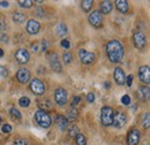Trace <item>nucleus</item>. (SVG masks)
<instances>
[{
  "label": "nucleus",
  "instance_id": "45",
  "mask_svg": "<svg viewBox=\"0 0 150 145\" xmlns=\"http://www.w3.org/2000/svg\"><path fill=\"white\" fill-rule=\"evenodd\" d=\"M33 51L34 52H37V44H34L33 45Z\"/></svg>",
  "mask_w": 150,
  "mask_h": 145
},
{
  "label": "nucleus",
  "instance_id": "47",
  "mask_svg": "<svg viewBox=\"0 0 150 145\" xmlns=\"http://www.w3.org/2000/svg\"><path fill=\"white\" fill-rule=\"evenodd\" d=\"M36 4H37V5H42V4H43V1H36Z\"/></svg>",
  "mask_w": 150,
  "mask_h": 145
},
{
  "label": "nucleus",
  "instance_id": "29",
  "mask_svg": "<svg viewBox=\"0 0 150 145\" xmlns=\"http://www.w3.org/2000/svg\"><path fill=\"white\" fill-rule=\"evenodd\" d=\"M77 134H80L79 128L76 127L75 125H72V126H71V128L68 129V136H69V137H74V138H75V136H76Z\"/></svg>",
  "mask_w": 150,
  "mask_h": 145
},
{
  "label": "nucleus",
  "instance_id": "24",
  "mask_svg": "<svg viewBox=\"0 0 150 145\" xmlns=\"http://www.w3.org/2000/svg\"><path fill=\"white\" fill-rule=\"evenodd\" d=\"M93 6H94V1L93 0H83V1H81V7L86 13H89L91 11Z\"/></svg>",
  "mask_w": 150,
  "mask_h": 145
},
{
  "label": "nucleus",
  "instance_id": "34",
  "mask_svg": "<svg viewBox=\"0 0 150 145\" xmlns=\"http://www.w3.org/2000/svg\"><path fill=\"white\" fill-rule=\"evenodd\" d=\"M13 145H28V143L25 142V139H24V138L19 137V138H15V139H14Z\"/></svg>",
  "mask_w": 150,
  "mask_h": 145
},
{
  "label": "nucleus",
  "instance_id": "36",
  "mask_svg": "<svg viewBox=\"0 0 150 145\" xmlns=\"http://www.w3.org/2000/svg\"><path fill=\"white\" fill-rule=\"evenodd\" d=\"M60 45H61V47H64V49H66V50H68V49L71 47V43H69L68 39H62V40L60 42Z\"/></svg>",
  "mask_w": 150,
  "mask_h": 145
},
{
  "label": "nucleus",
  "instance_id": "41",
  "mask_svg": "<svg viewBox=\"0 0 150 145\" xmlns=\"http://www.w3.org/2000/svg\"><path fill=\"white\" fill-rule=\"evenodd\" d=\"M6 27H7V24H6V22L2 20V21H0V31H2V30H5L6 29Z\"/></svg>",
  "mask_w": 150,
  "mask_h": 145
},
{
  "label": "nucleus",
  "instance_id": "19",
  "mask_svg": "<svg viewBox=\"0 0 150 145\" xmlns=\"http://www.w3.org/2000/svg\"><path fill=\"white\" fill-rule=\"evenodd\" d=\"M56 123L58 128L60 129V130H66L67 127H68V121H67V119L64 116V115H61V114H58L56 116Z\"/></svg>",
  "mask_w": 150,
  "mask_h": 145
},
{
  "label": "nucleus",
  "instance_id": "9",
  "mask_svg": "<svg viewBox=\"0 0 150 145\" xmlns=\"http://www.w3.org/2000/svg\"><path fill=\"white\" fill-rule=\"evenodd\" d=\"M54 100L59 106H64L68 100V93L64 88H58L54 92Z\"/></svg>",
  "mask_w": 150,
  "mask_h": 145
},
{
  "label": "nucleus",
  "instance_id": "8",
  "mask_svg": "<svg viewBox=\"0 0 150 145\" xmlns=\"http://www.w3.org/2000/svg\"><path fill=\"white\" fill-rule=\"evenodd\" d=\"M126 121H127V116L124 112H115L113 114V122H112V126L117 129H120L122 128L125 125H126Z\"/></svg>",
  "mask_w": 150,
  "mask_h": 145
},
{
  "label": "nucleus",
  "instance_id": "31",
  "mask_svg": "<svg viewBox=\"0 0 150 145\" xmlns=\"http://www.w3.org/2000/svg\"><path fill=\"white\" fill-rule=\"evenodd\" d=\"M142 126H143L144 129H148V128L150 127V114L149 113H146V119L143 120Z\"/></svg>",
  "mask_w": 150,
  "mask_h": 145
},
{
  "label": "nucleus",
  "instance_id": "40",
  "mask_svg": "<svg viewBox=\"0 0 150 145\" xmlns=\"http://www.w3.org/2000/svg\"><path fill=\"white\" fill-rule=\"evenodd\" d=\"M40 50H42V52H45V51L47 50V42H46L45 39H43V42H42V47H40Z\"/></svg>",
  "mask_w": 150,
  "mask_h": 145
},
{
  "label": "nucleus",
  "instance_id": "15",
  "mask_svg": "<svg viewBox=\"0 0 150 145\" xmlns=\"http://www.w3.org/2000/svg\"><path fill=\"white\" fill-rule=\"evenodd\" d=\"M30 77H31V74L27 68H21L16 72V80L21 84H27L30 81Z\"/></svg>",
  "mask_w": 150,
  "mask_h": 145
},
{
  "label": "nucleus",
  "instance_id": "44",
  "mask_svg": "<svg viewBox=\"0 0 150 145\" xmlns=\"http://www.w3.org/2000/svg\"><path fill=\"white\" fill-rule=\"evenodd\" d=\"M104 85H105V88H106V89H110V88H111V83H110V82H105V83H104Z\"/></svg>",
  "mask_w": 150,
  "mask_h": 145
},
{
  "label": "nucleus",
  "instance_id": "1",
  "mask_svg": "<svg viewBox=\"0 0 150 145\" xmlns=\"http://www.w3.org/2000/svg\"><path fill=\"white\" fill-rule=\"evenodd\" d=\"M105 51H106L109 60L112 63H119V62L122 61L125 52H124V47H122V45H121V43L119 40H117V39L110 40L106 44Z\"/></svg>",
  "mask_w": 150,
  "mask_h": 145
},
{
  "label": "nucleus",
  "instance_id": "42",
  "mask_svg": "<svg viewBox=\"0 0 150 145\" xmlns=\"http://www.w3.org/2000/svg\"><path fill=\"white\" fill-rule=\"evenodd\" d=\"M0 40H1V42H4V43H7V42H8V36H7V35H5V34H4V35H1V36H0Z\"/></svg>",
  "mask_w": 150,
  "mask_h": 145
},
{
  "label": "nucleus",
  "instance_id": "17",
  "mask_svg": "<svg viewBox=\"0 0 150 145\" xmlns=\"http://www.w3.org/2000/svg\"><path fill=\"white\" fill-rule=\"evenodd\" d=\"M136 94H137V98L141 99L142 101H147L149 99L150 96V89L149 87H141L139 88L136 91Z\"/></svg>",
  "mask_w": 150,
  "mask_h": 145
},
{
  "label": "nucleus",
  "instance_id": "22",
  "mask_svg": "<svg viewBox=\"0 0 150 145\" xmlns=\"http://www.w3.org/2000/svg\"><path fill=\"white\" fill-rule=\"evenodd\" d=\"M56 31H57V35L59 37H64L65 35H67V31L68 30H67V27H66L65 23L59 22L56 27Z\"/></svg>",
  "mask_w": 150,
  "mask_h": 145
},
{
  "label": "nucleus",
  "instance_id": "37",
  "mask_svg": "<svg viewBox=\"0 0 150 145\" xmlns=\"http://www.w3.org/2000/svg\"><path fill=\"white\" fill-rule=\"evenodd\" d=\"M133 80H134V76H133V75H128V76L126 77L125 83L127 84V87H128V88H131L132 87V84H133Z\"/></svg>",
  "mask_w": 150,
  "mask_h": 145
},
{
  "label": "nucleus",
  "instance_id": "39",
  "mask_svg": "<svg viewBox=\"0 0 150 145\" xmlns=\"http://www.w3.org/2000/svg\"><path fill=\"white\" fill-rule=\"evenodd\" d=\"M87 100H88L89 103H94L95 101V94L94 93H91V92H90V93H88V94H87Z\"/></svg>",
  "mask_w": 150,
  "mask_h": 145
},
{
  "label": "nucleus",
  "instance_id": "35",
  "mask_svg": "<svg viewBox=\"0 0 150 145\" xmlns=\"http://www.w3.org/2000/svg\"><path fill=\"white\" fill-rule=\"evenodd\" d=\"M8 76V69L5 66L0 65V77H7Z\"/></svg>",
  "mask_w": 150,
  "mask_h": 145
},
{
  "label": "nucleus",
  "instance_id": "6",
  "mask_svg": "<svg viewBox=\"0 0 150 145\" xmlns=\"http://www.w3.org/2000/svg\"><path fill=\"white\" fill-rule=\"evenodd\" d=\"M46 58L49 60V63H50V67L53 72H61V63H60V60H59V55L57 54L56 52H49L46 54Z\"/></svg>",
  "mask_w": 150,
  "mask_h": 145
},
{
  "label": "nucleus",
  "instance_id": "32",
  "mask_svg": "<svg viewBox=\"0 0 150 145\" xmlns=\"http://www.w3.org/2000/svg\"><path fill=\"white\" fill-rule=\"evenodd\" d=\"M121 104L125 105V106H128V105L131 104V97H129L128 94L122 96V98H121Z\"/></svg>",
  "mask_w": 150,
  "mask_h": 145
},
{
  "label": "nucleus",
  "instance_id": "4",
  "mask_svg": "<svg viewBox=\"0 0 150 145\" xmlns=\"http://www.w3.org/2000/svg\"><path fill=\"white\" fill-rule=\"evenodd\" d=\"M29 88H30V91L36 94V96H42L45 93V84L43 81H40L39 78H34L30 81V84H29Z\"/></svg>",
  "mask_w": 150,
  "mask_h": 145
},
{
  "label": "nucleus",
  "instance_id": "38",
  "mask_svg": "<svg viewBox=\"0 0 150 145\" xmlns=\"http://www.w3.org/2000/svg\"><path fill=\"white\" fill-rule=\"evenodd\" d=\"M80 101H81V97H80V96H75L74 99H73V103H72V106H73V107H75V106H76V105H77Z\"/></svg>",
  "mask_w": 150,
  "mask_h": 145
},
{
  "label": "nucleus",
  "instance_id": "27",
  "mask_svg": "<svg viewBox=\"0 0 150 145\" xmlns=\"http://www.w3.org/2000/svg\"><path fill=\"white\" fill-rule=\"evenodd\" d=\"M9 114H11V116H12L13 119H15V120H20V119L22 118L21 112H20L18 108H15V107H12V108H11V111H9Z\"/></svg>",
  "mask_w": 150,
  "mask_h": 145
},
{
  "label": "nucleus",
  "instance_id": "20",
  "mask_svg": "<svg viewBox=\"0 0 150 145\" xmlns=\"http://www.w3.org/2000/svg\"><path fill=\"white\" fill-rule=\"evenodd\" d=\"M114 4H115L117 9H118L120 13L126 14V13L128 12V2H127L126 0H117Z\"/></svg>",
  "mask_w": 150,
  "mask_h": 145
},
{
  "label": "nucleus",
  "instance_id": "13",
  "mask_svg": "<svg viewBox=\"0 0 150 145\" xmlns=\"http://www.w3.org/2000/svg\"><path fill=\"white\" fill-rule=\"evenodd\" d=\"M140 131L136 128H132L127 134V145H137L140 142Z\"/></svg>",
  "mask_w": 150,
  "mask_h": 145
},
{
  "label": "nucleus",
  "instance_id": "11",
  "mask_svg": "<svg viewBox=\"0 0 150 145\" xmlns=\"http://www.w3.org/2000/svg\"><path fill=\"white\" fill-rule=\"evenodd\" d=\"M14 58H15V60H16L18 63H20V65H25L29 61V59H30V54H29V52L25 49H19L15 52Z\"/></svg>",
  "mask_w": 150,
  "mask_h": 145
},
{
  "label": "nucleus",
  "instance_id": "28",
  "mask_svg": "<svg viewBox=\"0 0 150 145\" xmlns=\"http://www.w3.org/2000/svg\"><path fill=\"white\" fill-rule=\"evenodd\" d=\"M18 4H19L20 7H22V8H30L34 5V1L33 0H19Z\"/></svg>",
  "mask_w": 150,
  "mask_h": 145
},
{
  "label": "nucleus",
  "instance_id": "23",
  "mask_svg": "<svg viewBox=\"0 0 150 145\" xmlns=\"http://www.w3.org/2000/svg\"><path fill=\"white\" fill-rule=\"evenodd\" d=\"M12 18H13V22L16 23V24H22L24 21H25V15L21 12H14L13 15H12Z\"/></svg>",
  "mask_w": 150,
  "mask_h": 145
},
{
  "label": "nucleus",
  "instance_id": "12",
  "mask_svg": "<svg viewBox=\"0 0 150 145\" xmlns=\"http://www.w3.org/2000/svg\"><path fill=\"white\" fill-rule=\"evenodd\" d=\"M39 30H40V24H39L38 21L34 20V18H31V20H29V21L27 22L25 31L28 32V35H30V36L37 35L38 32H39Z\"/></svg>",
  "mask_w": 150,
  "mask_h": 145
},
{
  "label": "nucleus",
  "instance_id": "3",
  "mask_svg": "<svg viewBox=\"0 0 150 145\" xmlns=\"http://www.w3.org/2000/svg\"><path fill=\"white\" fill-rule=\"evenodd\" d=\"M113 109L110 107V106H104L102 107V111H100V122L104 127H110L112 126L113 122Z\"/></svg>",
  "mask_w": 150,
  "mask_h": 145
},
{
  "label": "nucleus",
  "instance_id": "2",
  "mask_svg": "<svg viewBox=\"0 0 150 145\" xmlns=\"http://www.w3.org/2000/svg\"><path fill=\"white\" fill-rule=\"evenodd\" d=\"M35 121L39 127L42 128H49L52 125V120H51V116L46 113V111H42V109H38L37 112L35 113Z\"/></svg>",
  "mask_w": 150,
  "mask_h": 145
},
{
  "label": "nucleus",
  "instance_id": "10",
  "mask_svg": "<svg viewBox=\"0 0 150 145\" xmlns=\"http://www.w3.org/2000/svg\"><path fill=\"white\" fill-rule=\"evenodd\" d=\"M88 21H89V23H90L93 27L99 28V27H102V24H103V16H102V14L99 13V11H94V12H91V13L89 14Z\"/></svg>",
  "mask_w": 150,
  "mask_h": 145
},
{
  "label": "nucleus",
  "instance_id": "16",
  "mask_svg": "<svg viewBox=\"0 0 150 145\" xmlns=\"http://www.w3.org/2000/svg\"><path fill=\"white\" fill-rule=\"evenodd\" d=\"M113 78L115 81V83L118 85H125V80H126V75L124 70L120 68V67H117L114 69V72H113Z\"/></svg>",
  "mask_w": 150,
  "mask_h": 145
},
{
  "label": "nucleus",
  "instance_id": "7",
  "mask_svg": "<svg viewBox=\"0 0 150 145\" xmlns=\"http://www.w3.org/2000/svg\"><path fill=\"white\" fill-rule=\"evenodd\" d=\"M79 58H80V61L83 63V65H91L96 60V55L93 52H89L84 49H80L79 50Z\"/></svg>",
  "mask_w": 150,
  "mask_h": 145
},
{
  "label": "nucleus",
  "instance_id": "25",
  "mask_svg": "<svg viewBox=\"0 0 150 145\" xmlns=\"http://www.w3.org/2000/svg\"><path fill=\"white\" fill-rule=\"evenodd\" d=\"M75 145H87V138L83 134H77L75 136Z\"/></svg>",
  "mask_w": 150,
  "mask_h": 145
},
{
  "label": "nucleus",
  "instance_id": "21",
  "mask_svg": "<svg viewBox=\"0 0 150 145\" xmlns=\"http://www.w3.org/2000/svg\"><path fill=\"white\" fill-rule=\"evenodd\" d=\"M77 116H79V112H77V109L75 108V107H72L71 109L67 111L65 118L67 119L68 122H74V121L77 120Z\"/></svg>",
  "mask_w": 150,
  "mask_h": 145
},
{
  "label": "nucleus",
  "instance_id": "18",
  "mask_svg": "<svg viewBox=\"0 0 150 145\" xmlns=\"http://www.w3.org/2000/svg\"><path fill=\"white\" fill-rule=\"evenodd\" d=\"M112 2L106 0V1H102L100 5H99V13L100 14H104V15H108L112 12Z\"/></svg>",
  "mask_w": 150,
  "mask_h": 145
},
{
  "label": "nucleus",
  "instance_id": "26",
  "mask_svg": "<svg viewBox=\"0 0 150 145\" xmlns=\"http://www.w3.org/2000/svg\"><path fill=\"white\" fill-rule=\"evenodd\" d=\"M19 105L21 107H24V108L29 107V106H30V99H29L28 97H25V96L21 97L19 99Z\"/></svg>",
  "mask_w": 150,
  "mask_h": 145
},
{
  "label": "nucleus",
  "instance_id": "5",
  "mask_svg": "<svg viewBox=\"0 0 150 145\" xmlns=\"http://www.w3.org/2000/svg\"><path fill=\"white\" fill-rule=\"evenodd\" d=\"M133 42H134V45H135L136 49H139V50L144 49L146 45H147V37L144 35V32H142L141 30L134 31V34H133Z\"/></svg>",
  "mask_w": 150,
  "mask_h": 145
},
{
  "label": "nucleus",
  "instance_id": "46",
  "mask_svg": "<svg viewBox=\"0 0 150 145\" xmlns=\"http://www.w3.org/2000/svg\"><path fill=\"white\" fill-rule=\"evenodd\" d=\"M2 56H4V50L0 49V58H2Z\"/></svg>",
  "mask_w": 150,
  "mask_h": 145
},
{
  "label": "nucleus",
  "instance_id": "14",
  "mask_svg": "<svg viewBox=\"0 0 150 145\" xmlns=\"http://www.w3.org/2000/svg\"><path fill=\"white\" fill-rule=\"evenodd\" d=\"M139 78L142 83L149 85L150 83V69L149 66H141L139 68Z\"/></svg>",
  "mask_w": 150,
  "mask_h": 145
},
{
  "label": "nucleus",
  "instance_id": "48",
  "mask_svg": "<svg viewBox=\"0 0 150 145\" xmlns=\"http://www.w3.org/2000/svg\"><path fill=\"white\" fill-rule=\"evenodd\" d=\"M0 125H1V116H0Z\"/></svg>",
  "mask_w": 150,
  "mask_h": 145
},
{
  "label": "nucleus",
  "instance_id": "33",
  "mask_svg": "<svg viewBox=\"0 0 150 145\" xmlns=\"http://www.w3.org/2000/svg\"><path fill=\"white\" fill-rule=\"evenodd\" d=\"M12 126L11 125H8V123H5L2 127H1V131L4 132V134H9L11 131H12Z\"/></svg>",
  "mask_w": 150,
  "mask_h": 145
},
{
  "label": "nucleus",
  "instance_id": "43",
  "mask_svg": "<svg viewBox=\"0 0 150 145\" xmlns=\"http://www.w3.org/2000/svg\"><path fill=\"white\" fill-rule=\"evenodd\" d=\"M8 5H9L8 1H0V6L1 7H8Z\"/></svg>",
  "mask_w": 150,
  "mask_h": 145
},
{
  "label": "nucleus",
  "instance_id": "30",
  "mask_svg": "<svg viewBox=\"0 0 150 145\" xmlns=\"http://www.w3.org/2000/svg\"><path fill=\"white\" fill-rule=\"evenodd\" d=\"M62 60H64V62H65L66 65H69V63L73 61V54H72L71 52L64 53V54H62Z\"/></svg>",
  "mask_w": 150,
  "mask_h": 145
}]
</instances>
